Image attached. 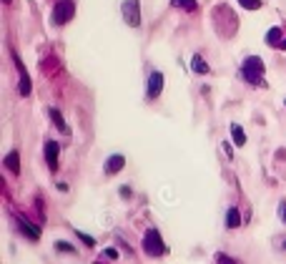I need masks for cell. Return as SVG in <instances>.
Segmentation results:
<instances>
[{
  "mask_svg": "<svg viewBox=\"0 0 286 264\" xmlns=\"http://www.w3.org/2000/svg\"><path fill=\"white\" fill-rule=\"evenodd\" d=\"M263 71H266V65H263V60L259 56H249L244 63H241V78H244L249 86H266Z\"/></svg>",
  "mask_w": 286,
  "mask_h": 264,
  "instance_id": "obj_1",
  "label": "cell"
},
{
  "mask_svg": "<svg viewBox=\"0 0 286 264\" xmlns=\"http://www.w3.org/2000/svg\"><path fill=\"white\" fill-rule=\"evenodd\" d=\"M141 247H143V252H146L148 257H163V254H166V241H163V236H161V232H158L156 227L146 229Z\"/></svg>",
  "mask_w": 286,
  "mask_h": 264,
  "instance_id": "obj_2",
  "label": "cell"
},
{
  "mask_svg": "<svg viewBox=\"0 0 286 264\" xmlns=\"http://www.w3.org/2000/svg\"><path fill=\"white\" fill-rule=\"evenodd\" d=\"M73 15H76V0H58L53 8V26L71 23Z\"/></svg>",
  "mask_w": 286,
  "mask_h": 264,
  "instance_id": "obj_3",
  "label": "cell"
},
{
  "mask_svg": "<svg viewBox=\"0 0 286 264\" xmlns=\"http://www.w3.org/2000/svg\"><path fill=\"white\" fill-rule=\"evenodd\" d=\"M121 15L126 20V26L138 28L141 26V0H123L121 3Z\"/></svg>",
  "mask_w": 286,
  "mask_h": 264,
  "instance_id": "obj_4",
  "label": "cell"
},
{
  "mask_svg": "<svg viewBox=\"0 0 286 264\" xmlns=\"http://www.w3.org/2000/svg\"><path fill=\"white\" fill-rule=\"evenodd\" d=\"M13 63H15V68H18V93L20 96H30V76H28V71H26V65H23V60H20L15 53H13Z\"/></svg>",
  "mask_w": 286,
  "mask_h": 264,
  "instance_id": "obj_5",
  "label": "cell"
},
{
  "mask_svg": "<svg viewBox=\"0 0 286 264\" xmlns=\"http://www.w3.org/2000/svg\"><path fill=\"white\" fill-rule=\"evenodd\" d=\"M163 83H166L163 73H161V71H153V73L148 76V88H146V98H148V101H156V98L161 96V91H163Z\"/></svg>",
  "mask_w": 286,
  "mask_h": 264,
  "instance_id": "obj_6",
  "label": "cell"
},
{
  "mask_svg": "<svg viewBox=\"0 0 286 264\" xmlns=\"http://www.w3.org/2000/svg\"><path fill=\"white\" fill-rule=\"evenodd\" d=\"M15 227L20 234H26L30 241H38L40 239V227H35L33 222H28L26 216H15Z\"/></svg>",
  "mask_w": 286,
  "mask_h": 264,
  "instance_id": "obj_7",
  "label": "cell"
},
{
  "mask_svg": "<svg viewBox=\"0 0 286 264\" xmlns=\"http://www.w3.org/2000/svg\"><path fill=\"white\" fill-rule=\"evenodd\" d=\"M58 153H60V144L46 141V161H48L51 171H58Z\"/></svg>",
  "mask_w": 286,
  "mask_h": 264,
  "instance_id": "obj_8",
  "label": "cell"
},
{
  "mask_svg": "<svg viewBox=\"0 0 286 264\" xmlns=\"http://www.w3.org/2000/svg\"><path fill=\"white\" fill-rule=\"evenodd\" d=\"M123 166H126V156H123V153H113V156L105 159V174H108V176L123 171Z\"/></svg>",
  "mask_w": 286,
  "mask_h": 264,
  "instance_id": "obj_9",
  "label": "cell"
},
{
  "mask_svg": "<svg viewBox=\"0 0 286 264\" xmlns=\"http://www.w3.org/2000/svg\"><path fill=\"white\" fill-rule=\"evenodd\" d=\"M3 166L13 174V176H20V153L13 148V151H8L5 153V159H3Z\"/></svg>",
  "mask_w": 286,
  "mask_h": 264,
  "instance_id": "obj_10",
  "label": "cell"
},
{
  "mask_svg": "<svg viewBox=\"0 0 286 264\" xmlns=\"http://www.w3.org/2000/svg\"><path fill=\"white\" fill-rule=\"evenodd\" d=\"M48 116H51L53 126H55V128L60 131V134H65V136L71 134V128H68V123H65V118H63V114L58 111V108H51V111H48Z\"/></svg>",
  "mask_w": 286,
  "mask_h": 264,
  "instance_id": "obj_11",
  "label": "cell"
},
{
  "mask_svg": "<svg viewBox=\"0 0 286 264\" xmlns=\"http://www.w3.org/2000/svg\"><path fill=\"white\" fill-rule=\"evenodd\" d=\"M191 71H193V73H199V76H206V73L211 71V68H208V63L204 60L201 53H196V56L191 58Z\"/></svg>",
  "mask_w": 286,
  "mask_h": 264,
  "instance_id": "obj_12",
  "label": "cell"
},
{
  "mask_svg": "<svg viewBox=\"0 0 286 264\" xmlns=\"http://www.w3.org/2000/svg\"><path fill=\"white\" fill-rule=\"evenodd\" d=\"M226 227L229 229H238L241 227V211H238V206H231L226 211Z\"/></svg>",
  "mask_w": 286,
  "mask_h": 264,
  "instance_id": "obj_13",
  "label": "cell"
},
{
  "mask_svg": "<svg viewBox=\"0 0 286 264\" xmlns=\"http://www.w3.org/2000/svg\"><path fill=\"white\" fill-rule=\"evenodd\" d=\"M281 40H284V30H281V28H271V30L266 33V43H269L271 48H279Z\"/></svg>",
  "mask_w": 286,
  "mask_h": 264,
  "instance_id": "obj_14",
  "label": "cell"
},
{
  "mask_svg": "<svg viewBox=\"0 0 286 264\" xmlns=\"http://www.w3.org/2000/svg\"><path fill=\"white\" fill-rule=\"evenodd\" d=\"M171 5L173 8H181L186 13H196V10H199V3H196V0H171Z\"/></svg>",
  "mask_w": 286,
  "mask_h": 264,
  "instance_id": "obj_15",
  "label": "cell"
},
{
  "mask_svg": "<svg viewBox=\"0 0 286 264\" xmlns=\"http://www.w3.org/2000/svg\"><path fill=\"white\" fill-rule=\"evenodd\" d=\"M231 136H234L236 146H246V134H244V128H241L238 123H231Z\"/></svg>",
  "mask_w": 286,
  "mask_h": 264,
  "instance_id": "obj_16",
  "label": "cell"
},
{
  "mask_svg": "<svg viewBox=\"0 0 286 264\" xmlns=\"http://www.w3.org/2000/svg\"><path fill=\"white\" fill-rule=\"evenodd\" d=\"M238 5L244 8V10H261V0H238Z\"/></svg>",
  "mask_w": 286,
  "mask_h": 264,
  "instance_id": "obj_17",
  "label": "cell"
},
{
  "mask_svg": "<svg viewBox=\"0 0 286 264\" xmlns=\"http://www.w3.org/2000/svg\"><path fill=\"white\" fill-rule=\"evenodd\" d=\"M213 262H216V264H238V262H236V259H231L229 254H216V257H213Z\"/></svg>",
  "mask_w": 286,
  "mask_h": 264,
  "instance_id": "obj_18",
  "label": "cell"
},
{
  "mask_svg": "<svg viewBox=\"0 0 286 264\" xmlns=\"http://www.w3.org/2000/svg\"><path fill=\"white\" fill-rule=\"evenodd\" d=\"M55 249H58V252H68V254L76 252V247H71L68 241H55Z\"/></svg>",
  "mask_w": 286,
  "mask_h": 264,
  "instance_id": "obj_19",
  "label": "cell"
},
{
  "mask_svg": "<svg viewBox=\"0 0 286 264\" xmlns=\"http://www.w3.org/2000/svg\"><path fill=\"white\" fill-rule=\"evenodd\" d=\"M78 236H80V241H85V247H96V239L88 236V234H83L80 229H78Z\"/></svg>",
  "mask_w": 286,
  "mask_h": 264,
  "instance_id": "obj_20",
  "label": "cell"
},
{
  "mask_svg": "<svg viewBox=\"0 0 286 264\" xmlns=\"http://www.w3.org/2000/svg\"><path fill=\"white\" fill-rule=\"evenodd\" d=\"M279 216H281V222L286 224V199H281V204H279Z\"/></svg>",
  "mask_w": 286,
  "mask_h": 264,
  "instance_id": "obj_21",
  "label": "cell"
},
{
  "mask_svg": "<svg viewBox=\"0 0 286 264\" xmlns=\"http://www.w3.org/2000/svg\"><path fill=\"white\" fill-rule=\"evenodd\" d=\"M103 254H105V257H108V259H113V262H116V259H118V257H121V254H118V252H116V249H105V252H103Z\"/></svg>",
  "mask_w": 286,
  "mask_h": 264,
  "instance_id": "obj_22",
  "label": "cell"
},
{
  "mask_svg": "<svg viewBox=\"0 0 286 264\" xmlns=\"http://www.w3.org/2000/svg\"><path fill=\"white\" fill-rule=\"evenodd\" d=\"M55 189H58V191H68V184H63V181H58V184H55Z\"/></svg>",
  "mask_w": 286,
  "mask_h": 264,
  "instance_id": "obj_23",
  "label": "cell"
},
{
  "mask_svg": "<svg viewBox=\"0 0 286 264\" xmlns=\"http://www.w3.org/2000/svg\"><path fill=\"white\" fill-rule=\"evenodd\" d=\"M279 48H281V51H286V38L281 40V46H279Z\"/></svg>",
  "mask_w": 286,
  "mask_h": 264,
  "instance_id": "obj_24",
  "label": "cell"
},
{
  "mask_svg": "<svg viewBox=\"0 0 286 264\" xmlns=\"http://www.w3.org/2000/svg\"><path fill=\"white\" fill-rule=\"evenodd\" d=\"M3 3H5V5H8V3H10V0H3Z\"/></svg>",
  "mask_w": 286,
  "mask_h": 264,
  "instance_id": "obj_25",
  "label": "cell"
},
{
  "mask_svg": "<svg viewBox=\"0 0 286 264\" xmlns=\"http://www.w3.org/2000/svg\"><path fill=\"white\" fill-rule=\"evenodd\" d=\"M284 249H286V241H284Z\"/></svg>",
  "mask_w": 286,
  "mask_h": 264,
  "instance_id": "obj_26",
  "label": "cell"
},
{
  "mask_svg": "<svg viewBox=\"0 0 286 264\" xmlns=\"http://www.w3.org/2000/svg\"><path fill=\"white\" fill-rule=\"evenodd\" d=\"M96 264H101V262H96Z\"/></svg>",
  "mask_w": 286,
  "mask_h": 264,
  "instance_id": "obj_27",
  "label": "cell"
}]
</instances>
